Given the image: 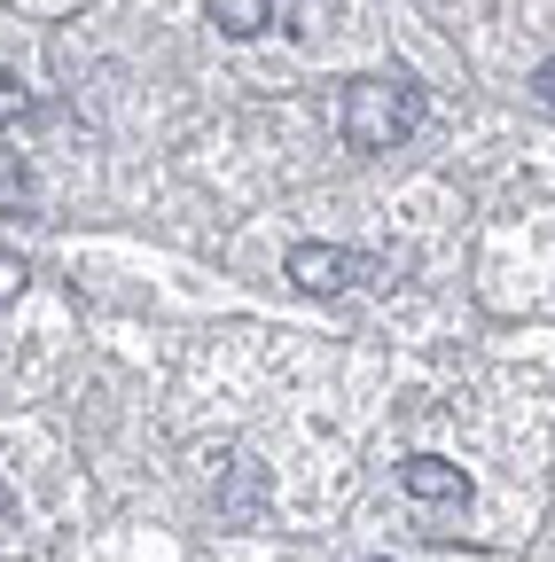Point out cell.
<instances>
[{
	"label": "cell",
	"mask_w": 555,
	"mask_h": 562,
	"mask_svg": "<svg viewBox=\"0 0 555 562\" xmlns=\"http://www.w3.org/2000/svg\"><path fill=\"white\" fill-rule=\"evenodd\" d=\"M431 117L423 87L407 79V70H368V79H344L336 94V133H344V149H399V140Z\"/></svg>",
	"instance_id": "cell-1"
},
{
	"label": "cell",
	"mask_w": 555,
	"mask_h": 562,
	"mask_svg": "<svg viewBox=\"0 0 555 562\" xmlns=\"http://www.w3.org/2000/svg\"><path fill=\"white\" fill-rule=\"evenodd\" d=\"M368 273H376L368 250H336V243H298L290 250V281L306 297H344V290H360Z\"/></svg>",
	"instance_id": "cell-2"
},
{
	"label": "cell",
	"mask_w": 555,
	"mask_h": 562,
	"mask_svg": "<svg viewBox=\"0 0 555 562\" xmlns=\"http://www.w3.org/2000/svg\"><path fill=\"white\" fill-rule=\"evenodd\" d=\"M399 484H407V501H414V508H446V516L469 508V476H462L454 461H439V453L399 461Z\"/></svg>",
	"instance_id": "cell-3"
},
{
	"label": "cell",
	"mask_w": 555,
	"mask_h": 562,
	"mask_svg": "<svg viewBox=\"0 0 555 562\" xmlns=\"http://www.w3.org/2000/svg\"><path fill=\"white\" fill-rule=\"evenodd\" d=\"M203 16H212L227 40H258L274 24V0H203Z\"/></svg>",
	"instance_id": "cell-4"
},
{
	"label": "cell",
	"mask_w": 555,
	"mask_h": 562,
	"mask_svg": "<svg viewBox=\"0 0 555 562\" xmlns=\"http://www.w3.org/2000/svg\"><path fill=\"white\" fill-rule=\"evenodd\" d=\"M32 203H40V172L24 157H0V220H24Z\"/></svg>",
	"instance_id": "cell-5"
},
{
	"label": "cell",
	"mask_w": 555,
	"mask_h": 562,
	"mask_svg": "<svg viewBox=\"0 0 555 562\" xmlns=\"http://www.w3.org/2000/svg\"><path fill=\"white\" fill-rule=\"evenodd\" d=\"M227 516H235V524H251V516H258V469H251L243 453H235V492H227Z\"/></svg>",
	"instance_id": "cell-6"
},
{
	"label": "cell",
	"mask_w": 555,
	"mask_h": 562,
	"mask_svg": "<svg viewBox=\"0 0 555 562\" xmlns=\"http://www.w3.org/2000/svg\"><path fill=\"white\" fill-rule=\"evenodd\" d=\"M16 117H32V87L16 70H0V125H16Z\"/></svg>",
	"instance_id": "cell-7"
},
{
	"label": "cell",
	"mask_w": 555,
	"mask_h": 562,
	"mask_svg": "<svg viewBox=\"0 0 555 562\" xmlns=\"http://www.w3.org/2000/svg\"><path fill=\"white\" fill-rule=\"evenodd\" d=\"M24 281H32L24 258H16V250H0V305H16V297H24Z\"/></svg>",
	"instance_id": "cell-8"
},
{
	"label": "cell",
	"mask_w": 555,
	"mask_h": 562,
	"mask_svg": "<svg viewBox=\"0 0 555 562\" xmlns=\"http://www.w3.org/2000/svg\"><path fill=\"white\" fill-rule=\"evenodd\" d=\"M532 94H540V110H555V55L532 70Z\"/></svg>",
	"instance_id": "cell-9"
},
{
	"label": "cell",
	"mask_w": 555,
	"mask_h": 562,
	"mask_svg": "<svg viewBox=\"0 0 555 562\" xmlns=\"http://www.w3.org/2000/svg\"><path fill=\"white\" fill-rule=\"evenodd\" d=\"M9 508H16V492H9V484H0V524H9Z\"/></svg>",
	"instance_id": "cell-10"
},
{
	"label": "cell",
	"mask_w": 555,
	"mask_h": 562,
	"mask_svg": "<svg viewBox=\"0 0 555 562\" xmlns=\"http://www.w3.org/2000/svg\"><path fill=\"white\" fill-rule=\"evenodd\" d=\"M376 562H384V554H376Z\"/></svg>",
	"instance_id": "cell-11"
}]
</instances>
